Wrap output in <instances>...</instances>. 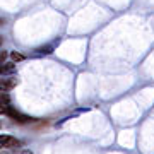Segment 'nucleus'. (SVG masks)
<instances>
[{
    "mask_svg": "<svg viewBox=\"0 0 154 154\" xmlns=\"http://www.w3.org/2000/svg\"><path fill=\"white\" fill-rule=\"evenodd\" d=\"M22 146V142L19 139L12 137V135H0V151L5 149H19Z\"/></svg>",
    "mask_w": 154,
    "mask_h": 154,
    "instance_id": "obj_1",
    "label": "nucleus"
},
{
    "mask_svg": "<svg viewBox=\"0 0 154 154\" xmlns=\"http://www.w3.org/2000/svg\"><path fill=\"white\" fill-rule=\"evenodd\" d=\"M7 116H11L14 122H17V123H29V122H33L34 118H31V116L24 115V113H21V111H17L16 108H12V106H9L7 108Z\"/></svg>",
    "mask_w": 154,
    "mask_h": 154,
    "instance_id": "obj_2",
    "label": "nucleus"
},
{
    "mask_svg": "<svg viewBox=\"0 0 154 154\" xmlns=\"http://www.w3.org/2000/svg\"><path fill=\"white\" fill-rule=\"evenodd\" d=\"M17 86V79L12 75H0V93H9Z\"/></svg>",
    "mask_w": 154,
    "mask_h": 154,
    "instance_id": "obj_3",
    "label": "nucleus"
},
{
    "mask_svg": "<svg viewBox=\"0 0 154 154\" xmlns=\"http://www.w3.org/2000/svg\"><path fill=\"white\" fill-rule=\"evenodd\" d=\"M16 72V65L14 63H0V75H9Z\"/></svg>",
    "mask_w": 154,
    "mask_h": 154,
    "instance_id": "obj_4",
    "label": "nucleus"
},
{
    "mask_svg": "<svg viewBox=\"0 0 154 154\" xmlns=\"http://www.w3.org/2000/svg\"><path fill=\"white\" fill-rule=\"evenodd\" d=\"M0 154H33L31 151H26V149H5V151H2Z\"/></svg>",
    "mask_w": 154,
    "mask_h": 154,
    "instance_id": "obj_5",
    "label": "nucleus"
},
{
    "mask_svg": "<svg viewBox=\"0 0 154 154\" xmlns=\"http://www.w3.org/2000/svg\"><path fill=\"white\" fill-rule=\"evenodd\" d=\"M0 105H11V98L7 93H0Z\"/></svg>",
    "mask_w": 154,
    "mask_h": 154,
    "instance_id": "obj_6",
    "label": "nucleus"
},
{
    "mask_svg": "<svg viewBox=\"0 0 154 154\" xmlns=\"http://www.w3.org/2000/svg\"><path fill=\"white\" fill-rule=\"evenodd\" d=\"M12 60H22V58H24V57L21 55V53H16V51H14V53H12Z\"/></svg>",
    "mask_w": 154,
    "mask_h": 154,
    "instance_id": "obj_7",
    "label": "nucleus"
},
{
    "mask_svg": "<svg viewBox=\"0 0 154 154\" xmlns=\"http://www.w3.org/2000/svg\"><path fill=\"white\" fill-rule=\"evenodd\" d=\"M0 45H2V38H0Z\"/></svg>",
    "mask_w": 154,
    "mask_h": 154,
    "instance_id": "obj_8",
    "label": "nucleus"
},
{
    "mask_svg": "<svg viewBox=\"0 0 154 154\" xmlns=\"http://www.w3.org/2000/svg\"><path fill=\"white\" fill-rule=\"evenodd\" d=\"M0 152H2V151H0Z\"/></svg>",
    "mask_w": 154,
    "mask_h": 154,
    "instance_id": "obj_9",
    "label": "nucleus"
}]
</instances>
